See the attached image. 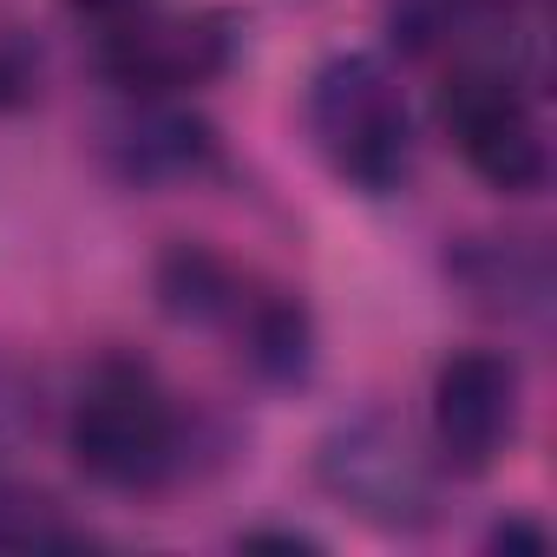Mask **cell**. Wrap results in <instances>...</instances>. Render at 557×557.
Here are the masks:
<instances>
[{
  "mask_svg": "<svg viewBox=\"0 0 557 557\" xmlns=\"http://www.w3.org/2000/svg\"><path fill=\"white\" fill-rule=\"evenodd\" d=\"M66 446L92 485L158 492L184 466V413L145 361L112 355L86 374L73 420H66Z\"/></svg>",
  "mask_w": 557,
  "mask_h": 557,
  "instance_id": "obj_1",
  "label": "cell"
},
{
  "mask_svg": "<svg viewBox=\"0 0 557 557\" xmlns=\"http://www.w3.org/2000/svg\"><path fill=\"white\" fill-rule=\"evenodd\" d=\"M309 138L348 190L361 197L400 190L413 171V112L394 66L374 53L322 60V73L309 79Z\"/></svg>",
  "mask_w": 557,
  "mask_h": 557,
  "instance_id": "obj_2",
  "label": "cell"
},
{
  "mask_svg": "<svg viewBox=\"0 0 557 557\" xmlns=\"http://www.w3.org/2000/svg\"><path fill=\"white\" fill-rule=\"evenodd\" d=\"M440 132L466 158L472 177H485L505 197H531L550 177V145L544 119L511 73V60H466L440 86Z\"/></svg>",
  "mask_w": 557,
  "mask_h": 557,
  "instance_id": "obj_3",
  "label": "cell"
},
{
  "mask_svg": "<svg viewBox=\"0 0 557 557\" xmlns=\"http://www.w3.org/2000/svg\"><path fill=\"white\" fill-rule=\"evenodd\" d=\"M230 60H236V21L230 14H158V8H132V14L106 21V40H99L106 79L125 86L132 99L197 92V86L223 79Z\"/></svg>",
  "mask_w": 557,
  "mask_h": 557,
  "instance_id": "obj_4",
  "label": "cell"
},
{
  "mask_svg": "<svg viewBox=\"0 0 557 557\" xmlns=\"http://www.w3.org/2000/svg\"><path fill=\"white\" fill-rule=\"evenodd\" d=\"M322 485L381 531H413L433 518V459L387 413H361V420L329 433Z\"/></svg>",
  "mask_w": 557,
  "mask_h": 557,
  "instance_id": "obj_5",
  "label": "cell"
},
{
  "mask_svg": "<svg viewBox=\"0 0 557 557\" xmlns=\"http://www.w3.org/2000/svg\"><path fill=\"white\" fill-rule=\"evenodd\" d=\"M524 420V374L498 348H459L433 374V459L479 479L505 459Z\"/></svg>",
  "mask_w": 557,
  "mask_h": 557,
  "instance_id": "obj_6",
  "label": "cell"
},
{
  "mask_svg": "<svg viewBox=\"0 0 557 557\" xmlns=\"http://www.w3.org/2000/svg\"><path fill=\"white\" fill-rule=\"evenodd\" d=\"M106 158L125 184H197L216 171V132L164 99H138L106 132Z\"/></svg>",
  "mask_w": 557,
  "mask_h": 557,
  "instance_id": "obj_7",
  "label": "cell"
},
{
  "mask_svg": "<svg viewBox=\"0 0 557 557\" xmlns=\"http://www.w3.org/2000/svg\"><path fill=\"white\" fill-rule=\"evenodd\" d=\"M60 544H86V531L40 485L0 472V550H60Z\"/></svg>",
  "mask_w": 557,
  "mask_h": 557,
  "instance_id": "obj_8",
  "label": "cell"
},
{
  "mask_svg": "<svg viewBox=\"0 0 557 557\" xmlns=\"http://www.w3.org/2000/svg\"><path fill=\"white\" fill-rule=\"evenodd\" d=\"M34 92H40V47L14 27H0V112L27 106Z\"/></svg>",
  "mask_w": 557,
  "mask_h": 557,
  "instance_id": "obj_9",
  "label": "cell"
},
{
  "mask_svg": "<svg viewBox=\"0 0 557 557\" xmlns=\"http://www.w3.org/2000/svg\"><path fill=\"white\" fill-rule=\"evenodd\" d=\"M505 544H524V550H544V531H531V524H498V531H492V550H505Z\"/></svg>",
  "mask_w": 557,
  "mask_h": 557,
  "instance_id": "obj_10",
  "label": "cell"
}]
</instances>
